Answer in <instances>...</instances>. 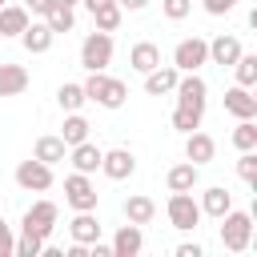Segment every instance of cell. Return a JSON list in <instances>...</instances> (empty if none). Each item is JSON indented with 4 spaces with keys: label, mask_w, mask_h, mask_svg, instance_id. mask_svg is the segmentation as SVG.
<instances>
[{
    "label": "cell",
    "mask_w": 257,
    "mask_h": 257,
    "mask_svg": "<svg viewBox=\"0 0 257 257\" xmlns=\"http://www.w3.org/2000/svg\"><path fill=\"white\" fill-rule=\"evenodd\" d=\"M80 88H84V96H88V100H96L100 108H120V104H124V96H128L124 80L104 76V72H88V80H84Z\"/></svg>",
    "instance_id": "1"
},
{
    "label": "cell",
    "mask_w": 257,
    "mask_h": 257,
    "mask_svg": "<svg viewBox=\"0 0 257 257\" xmlns=\"http://www.w3.org/2000/svg\"><path fill=\"white\" fill-rule=\"evenodd\" d=\"M217 221H221V245H225L229 253H245L249 241H253V217L229 209V213H221Z\"/></svg>",
    "instance_id": "2"
},
{
    "label": "cell",
    "mask_w": 257,
    "mask_h": 257,
    "mask_svg": "<svg viewBox=\"0 0 257 257\" xmlns=\"http://www.w3.org/2000/svg\"><path fill=\"white\" fill-rule=\"evenodd\" d=\"M80 64L88 68V72H104L108 64H112V36L108 32H88L84 36V44H80Z\"/></svg>",
    "instance_id": "3"
},
{
    "label": "cell",
    "mask_w": 257,
    "mask_h": 257,
    "mask_svg": "<svg viewBox=\"0 0 257 257\" xmlns=\"http://www.w3.org/2000/svg\"><path fill=\"white\" fill-rule=\"evenodd\" d=\"M165 213H169V225L173 229H181V233H189V229H197L201 225V205L193 201V193H173L169 197V205H165Z\"/></svg>",
    "instance_id": "4"
},
{
    "label": "cell",
    "mask_w": 257,
    "mask_h": 257,
    "mask_svg": "<svg viewBox=\"0 0 257 257\" xmlns=\"http://www.w3.org/2000/svg\"><path fill=\"white\" fill-rule=\"evenodd\" d=\"M201 64H209V40L185 36V40L173 48V68H177V72H197Z\"/></svg>",
    "instance_id": "5"
},
{
    "label": "cell",
    "mask_w": 257,
    "mask_h": 257,
    "mask_svg": "<svg viewBox=\"0 0 257 257\" xmlns=\"http://www.w3.org/2000/svg\"><path fill=\"white\" fill-rule=\"evenodd\" d=\"M56 217H60V213H56V205H52V201H36V205L20 217V233H32V237H40V241H44V237L56 229Z\"/></svg>",
    "instance_id": "6"
},
{
    "label": "cell",
    "mask_w": 257,
    "mask_h": 257,
    "mask_svg": "<svg viewBox=\"0 0 257 257\" xmlns=\"http://www.w3.org/2000/svg\"><path fill=\"white\" fill-rule=\"evenodd\" d=\"M96 185L88 181V173H72V177H64V201L76 209V213H84V209H96Z\"/></svg>",
    "instance_id": "7"
},
{
    "label": "cell",
    "mask_w": 257,
    "mask_h": 257,
    "mask_svg": "<svg viewBox=\"0 0 257 257\" xmlns=\"http://www.w3.org/2000/svg\"><path fill=\"white\" fill-rule=\"evenodd\" d=\"M16 185L20 189H28V193H44L48 185H52V165H44V161H20L16 165Z\"/></svg>",
    "instance_id": "8"
},
{
    "label": "cell",
    "mask_w": 257,
    "mask_h": 257,
    "mask_svg": "<svg viewBox=\"0 0 257 257\" xmlns=\"http://www.w3.org/2000/svg\"><path fill=\"white\" fill-rule=\"evenodd\" d=\"M177 104H189V108H205V100H209V84L197 76V72H185V76H177Z\"/></svg>",
    "instance_id": "9"
},
{
    "label": "cell",
    "mask_w": 257,
    "mask_h": 257,
    "mask_svg": "<svg viewBox=\"0 0 257 257\" xmlns=\"http://www.w3.org/2000/svg\"><path fill=\"white\" fill-rule=\"evenodd\" d=\"M100 173H104L108 181H124V177L137 173V157H133L128 149H108V153L100 157Z\"/></svg>",
    "instance_id": "10"
},
{
    "label": "cell",
    "mask_w": 257,
    "mask_h": 257,
    "mask_svg": "<svg viewBox=\"0 0 257 257\" xmlns=\"http://www.w3.org/2000/svg\"><path fill=\"white\" fill-rule=\"evenodd\" d=\"M225 112H233L237 120H253L257 116V96L245 88V84H233L225 92Z\"/></svg>",
    "instance_id": "11"
},
{
    "label": "cell",
    "mask_w": 257,
    "mask_h": 257,
    "mask_svg": "<svg viewBox=\"0 0 257 257\" xmlns=\"http://www.w3.org/2000/svg\"><path fill=\"white\" fill-rule=\"evenodd\" d=\"M213 153H217V141H213L209 133H201V128L185 133V161H193V165H209Z\"/></svg>",
    "instance_id": "12"
},
{
    "label": "cell",
    "mask_w": 257,
    "mask_h": 257,
    "mask_svg": "<svg viewBox=\"0 0 257 257\" xmlns=\"http://www.w3.org/2000/svg\"><path fill=\"white\" fill-rule=\"evenodd\" d=\"M197 181H201V165H193V161H181V165H173V169L165 173L169 193H193Z\"/></svg>",
    "instance_id": "13"
},
{
    "label": "cell",
    "mask_w": 257,
    "mask_h": 257,
    "mask_svg": "<svg viewBox=\"0 0 257 257\" xmlns=\"http://www.w3.org/2000/svg\"><path fill=\"white\" fill-rule=\"evenodd\" d=\"M241 52H245V48H241V40H237V36H229V32H221V36H213V40H209V60H213V64H221V68H225V64L233 68V60H237Z\"/></svg>",
    "instance_id": "14"
},
{
    "label": "cell",
    "mask_w": 257,
    "mask_h": 257,
    "mask_svg": "<svg viewBox=\"0 0 257 257\" xmlns=\"http://www.w3.org/2000/svg\"><path fill=\"white\" fill-rule=\"evenodd\" d=\"M68 233H72V241H80V245H92V241H100V221H96V209H84V213H76V217L68 221Z\"/></svg>",
    "instance_id": "15"
},
{
    "label": "cell",
    "mask_w": 257,
    "mask_h": 257,
    "mask_svg": "<svg viewBox=\"0 0 257 257\" xmlns=\"http://www.w3.org/2000/svg\"><path fill=\"white\" fill-rule=\"evenodd\" d=\"M52 40H56V32H52L44 20H40V24H36V20H28V24H24V32H20V44H24L28 52H48V48H52Z\"/></svg>",
    "instance_id": "16"
},
{
    "label": "cell",
    "mask_w": 257,
    "mask_h": 257,
    "mask_svg": "<svg viewBox=\"0 0 257 257\" xmlns=\"http://www.w3.org/2000/svg\"><path fill=\"white\" fill-rule=\"evenodd\" d=\"M68 157H72V169H76V173H96V169H100L104 149H100V145H92V141H80V145H72V149H68Z\"/></svg>",
    "instance_id": "17"
},
{
    "label": "cell",
    "mask_w": 257,
    "mask_h": 257,
    "mask_svg": "<svg viewBox=\"0 0 257 257\" xmlns=\"http://www.w3.org/2000/svg\"><path fill=\"white\" fill-rule=\"evenodd\" d=\"M141 245H145V237H141V225H120L116 229V237H112V257H137L141 253Z\"/></svg>",
    "instance_id": "18"
},
{
    "label": "cell",
    "mask_w": 257,
    "mask_h": 257,
    "mask_svg": "<svg viewBox=\"0 0 257 257\" xmlns=\"http://www.w3.org/2000/svg\"><path fill=\"white\" fill-rule=\"evenodd\" d=\"M177 76H181L177 68H161V64H157V68L145 72V92H149V96H165V92L177 88Z\"/></svg>",
    "instance_id": "19"
},
{
    "label": "cell",
    "mask_w": 257,
    "mask_h": 257,
    "mask_svg": "<svg viewBox=\"0 0 257 257\" xmlns=\"http://www.w3.org/2000/svg\"><path fill=\"white\" fill-rule=\"evenodd\" d=\"M201 213H209V217H221V213H229L233 209V193L225 189V185H213V189H205L201 193Z\"/></svg>",
    "instance_id": "20"
},
{
    "label": "cell",
    "mask_w": 257,
    "mask_h": 257,
    "mask_svg": "<svg viewBox=\"0 0 257 257\" xmlns=\"http://www.w3.org/2000/svg\"><path fill=\"white\" fill-rule=\"evenodd\" d=\"M153 217H157V201H153V197L133 193V197L124 201V221H133V225H149Z\"/></svg>",
    "instance_id": "21"
},
{
    "label": "cell",
    "mask_w": 257,
    "mask_h": 257,
    "mask_svg": "<svg viewBox=\"0 0 257 257\" xmlns=\"http://www.w3.org/2000/svg\"><path fill=\"white\" fill-rule=\"evenodd\" d=\"M28 88V68L24 64H0V96H16Z\"/></svg>",
    "instance_id": "22"
},
{
    "label": "cell",
    "mask_w": 257,
    "mask_h": 257,
    "mask_svg": "<svg viewBox=\"0 0 257 257\" xmlns=\"http://www.w3.org/2000/svg\"><path fill=\"white\" fill-rule=\"evenodd\" d=\"M128 64H133V68L145 76L149 68H157V64H161V48H157L153 40H141V44H133V52H128Z\"/></svg>",
    "instance_id": "23"
},
{
    "label": "cell",
    "mask_w": 257,
    "mask_h": 257,
    "mask_svg": "<svg viewBox=\"0 0 257 257\" xmlns=\"http://www.w3.org/2000/svg\"><path fill=\"white\" fill-rule=\"evenodd\" d=\"M28 24V8L20 4H0V36H20Z\"/></svg>",
    "instance_id": "24"
},
{
    "label": "cell",
    "mask_w": 257,
    "mask_h": 257,
    "mask_svg": "<svg viewBox=\"0 0 257 257\" xmlns=\"http://www.w3.org/2000/svg\"><path fill=\"white\" fill-rule=\"evenodd\" d=\"M32 157H36V161H44V165H60V161L68 157V145H64L60 137H40V141H36V149H32Z\"/></svg>",
    "instance_id": "25"
},
{
    "label": "cell",
    "mask_w": 257,
    "mask_h": 257,
    "mask_svg": "<svg viewBox=\"0 0 257 257\" xmlns=\"http://www.w3.org/2000/svg\"><path fill=\"white\" fill-rule=\"evenodd\" d=\"M60 141L72 149V145H80V141H88V120L80 116V112H68L64 116V128H60Z\"/></svg>",
    "instance_id": "26"
},
{
    "label": "cell",
    "mask_w": 257,
    "mask_h": 257,
    "mask_svg": "<svg viewBox=\"0 0 257 257\" xmlns=\"http://www.w3.org/2000/svg\"><path fill=\"white\" fill-rule=\"evenodd\" d=\"M233 72H237V84L253 88V84H257V56H253V52H241V56L233 60Z\"/></svg>",
    "instance_id": "27"
},
{
    "label": "cell",
    "mask_w": 257,
    "mask_h": 257,
    "mask_svg": "<svg viewBox=\"0 0 257 257\" xmlns=\"http://www.w3.org/2000/svg\"><path fill=\"white\" fill-rule=\"evenodd\" d=\"M84 100H88V96H84L80 84H60V88H56V104H60L64 112H80Z\"/></svg>",
    "instance_id": "28"
},
{
    "label": "cell",
    "mask_w": 257,
    "mask_h": 257,
    "mask_svg": "<svg viewBox=\"0 0 257 257\" xmlns=\"http://www.w3.org/2000/svg\"><path fill=\"white\" fill-rule=\"evenodd\" d=\"M201 116H205V108L177 104V108H173V128H181V133H193V128H201Z\"/></svg>",
    "instance_id": "29"
},
{
    "label": "cell",
    "mask_w": 257,
    "mask_h": 257,
    "mask_svg": "<svg viewBox=\"0 0 257 257\" xmlns=\"http://www.w3.org/2000/svg\"><path fill=\"white\" fill-rule=\"evenodd\" d=\"M44 24H48L52 32H72V8H64V4H48Z\"/></svg>",
    "instance_id": "30"
},
{
    "label": "cell",
    "mask_w": 257,
    "mask_h": 257,
    "mask_svg": "<svg viewBox=\"0 0 257 257\" xmlns=\"http://www.w3.org/2000/svg\"><path fill=\"white\" fill-rule=\"evenodd\" d=\"M92 20H96V28H100V32H116V28H120V4L112 0V4L96 8V12H92Z\"/></svg>",
    "instance_id": "31"
},
{
    "label": "cell",
    "mask_w": 257,
    "mask_h": 257,
    "mask_svg": "<svg viewBox=\"0 0 257 257\" xmlns=\"http://www.w3.org/2000/svg\"><path fill=\"white\" fill-rule=\"evenodd\" d=\"M233 145L245 153V149H257V124L253 120H241L237 128H233Z\"/></svg>",
    "instance_id": "32"
},
{
    "label": "cell",
    "mask_w": 257,
    "mask_h": 257,
    "mask_svg": "<svg viewBox=\"0 0 257 257\" xmlns=\"http://www.w3.org/2000/svg\"><path fill=\"white\" fill-rule=\"evenodd\" d=\"M40 249H44V241H40V237H32V233H20V237H16V245H12V253H16V257H40Z\"/></svg>",
    "instance_id": "33"
},
{
    "label": "cell",
    "mask_w": 257,
    "mask_h": 257,
    "mask_svg": "<svg viewBox=\"0 0 257 257\" xmlns=\"http://www.w3.org/2000/svg\"><path fill=\"white\" fill-rule=\"evenodd\" d=\"M237 177L249 181V185H257V153H253V149L241 153V161H237Z\"/></svg>",
    "instance_id": "34"
},
{
    "label": "cell",
    "mask_w": 257,
    "mask_h": 257,
    "mask_svg": "<svg viewBox=\"0 0 257 257\" xmlns=\"http://www.w3.org/2000/svg\"><path fill=\"white\" fill-rule=\"evenodd\" d=\"M161 12H165L169 20H185V16L193 12V0H161Z\"/></svg>",
    "instance_id": "35"
},
{
    "label": "cell",
    "mask_w": 257,
    "mask_h": 257,
    "mask_svg": "<svg viewBox=\"0 0 257 257\" xmlns=\"http://www.w3.org/2000/svg\"><path fill=\"white\" fill-rule=\"evenodd\" d=\"M12 245H16V237H12V225L0 217V257H12Z\"/></svg>",
    "instance_id": "36"
},
{
    "label": "cell",
    "mask_w": 257,
    "mask_h": 257,
    "mask_svg": "<svg viewBox=\"0 0 257 257\" xmlns=\"http://www.w3.org/2000/svg\"><path fill=\"white\" fill-rule=\"evenodd\" d=\"M237 8V0H205V12L209 16H225V12H233Z\"/></svg>",
    "instance_id": "37"
},
{
    "label": "cell",
    "mask_w": 257,
    "mask_h": 257,
    "mask_svg": "<svg viewBox=\"0 0 257 257\" xmlns=\"http://www.w3.org/2000/svg\"><path fill=\"white\" fill-rule=\"evenodd\" d=\"M205 249L197 245V241H185V245H177V257H201Z\"/></svg>",
    "instance_id": "38"
},
{
    "label": "cell",
    "mask_w": 257,
    "mask_h": 257,
    "mask_svg": "<svg viewBox=\"0 0 257 257\" xmlns=\"http://www.w3.org/2000/svg\"><path fill=\"white\" fill-rule=\"evenodd\" d=\"M92 257H112V245H104V241H92Z\"/></svg>",
    "instance_id": "39"
},
{
    "label": "cell",
    "mask_w": 257,
    "mask_h": 257,
    "mask_svg": "<svg viewBox=\"0 0 257 257\" xmlns=\"http://www.w3.org/2000/svg\"><path fill=\"white\" fill-rule=\"evenodd\" d=\"M120 8H128V12H141V8H149V0H116Z\"/></svg>",
    "instance_id": "40"
},
{
    "label": "cell",
    "mask_w": 257,
    "mask_h": 257,
    "mask_svg": "<svg viewBox=\"0 0 257 257\" xmlns=\"http://www.w3.org/2000/svg\"><path fill=\"white\" fill-rule=\"evenodd\" d=\"M48 4H52V0H28V8H32V12H40V16L48 12Z\"/></svg>",
    "instance_id": "41"
},
{
    "label": "cell",
    "mask_w": 257,
    "mask_h": 257,
    "mask_svg": "<svg viewBox=\"0 0 257 257\" xmlns=\"http://www.w3.org/2000/svg\"><path fill=\"white\" fill-rule=\"evenodd\" d=\"M104 4H112V0H84V8H88V12H96V8H104Z\"/></svg>",
    "instance_id": "42"
},
{
    "label": "cell",
    "mask_w": 257,
    "mask_h": 257,
    "mask_svg": "<svg viewBox=\"0 0 257 257\" xmlns=\"http://www.w3.org/2000/svg\"><path fill=\"white\" fill-rule=\"evenodd\" d=\"M52 4H64V8H76L80 0H52Z\"/></svg>",
    "instance_id": "43"
},
{
    "label": "cell",
    "mask_w": 257,
    "mask_h": 257,
    "mask_svg": "<svg viewBox=\"0 0 257 257\" xmlns=\"http://www.w3.org/2000/svg\"><path fill=\"white\" fill-rule=\"evenodd\" d=\"M0 4H8V0H0Z\"/></svg>",
    "instance_id": "44"
}]
</instances>
